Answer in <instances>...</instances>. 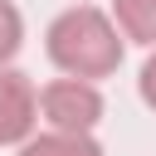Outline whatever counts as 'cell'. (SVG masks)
<instances>
[{
  "label": "cell",
  "instance_id": "cell-3",
  "mask_svg": "<svg viewBox=\"0 0 156 156\" xmlns=\"http://www.w3.org/2000/svg\"><path fill=\"white\" fill-rule=\"evenodd\" d=\"M34 112H39L34 83H29L20 68H0V146H10V141H29Z\"/></svg>",
  "mask_w": 156,
  "mask_h": 156
},
{
  "label": "cell",
  "instance_id": "cell-4",
  "mask_svg": "<svg viewBox=\"0 0 156 156\" xmlns=\"http://www.w3.org/2000/svg\"><path fill=\"white\" fill-rule=\"evenodd\" d=\"M20 156H102V146L93 141V132H44V136H29L20 141Z\"/></svg>",
  "mask_w": 156,
  "mask_h": 156
},
{
  "label": "cell",
  "instance_id": "cell-6",
  "mask_svg": "<svg viewBox=\"0 0 156 156\" xmlns=\"http://www.w3.org/2000/svg\"><path fill=\"white\" fill-rule=\"evenodd\" d=\"M20 39H24V20L10 0H0V68L20 54Z\"/></svg>",
  "mask_w": 156,
  "mask_h": 156
},
{
  "label": "cell",
  "instance_id": "cell-1",
  "mask_svg": "<svg viewBox=\"0 0 156 156\" xmlns=\"http://www.w3.org/2000/svg\"><path fill=\"white\" fill-rule=\"evenodd\" d=\"M49 58L68 73V78H107L122 63V39L117 24L93 10V5H73L49 24Z\"/></svg>",
  "mask_w": 156,
  "mask_h": 156
},
{
  "label": "cell",
  "instance_id": "cell-5",
  "mask_svg": "<svg viewBox=\"0 0 156 156\" xmlns=\"http://www.w3.org/2000/svg\"><path fill=\"white\" fill-rule=\"evenodd\" d=\"M112 15H117L127 39L156 44V0H112Z\"/></svg>",
  "mask_w": 156,
  "mask_h": 156
},
{
  "label": "cell",
  "instance_id": "cell-7",
  "mask_svg": "<svg viewBox=\"0 0 156 156\" xmlns=\"http://www.w3.org/2000/svg\"><path fill=\"white\" fill-rule=\"evenodd\" d=\"M141 98H146V107H156V54L141 63Z\"/></svg>",
  "mask_w": 156,
  "mask_h": 156
},
{
  "label": "cell",
  "instance_id": "cell-2",
  "mask_svg": "<svg viewBox=\"0 0 156 156\" xmlns=\"http://www.w3.org/2000/svg\"><path fill=\"white\" fill-rule=\"evenodd\" d=\"M39 107H44V122L49 127H63V132H93L98 117H102V93L88 83V78H58L39 93Z\"/></svg>",
  "mask_w": 156,
  "mask_h": 156
}]
</instances>
